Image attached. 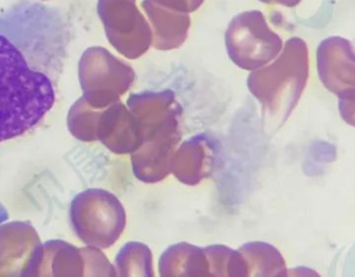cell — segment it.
Segmentation results:
<instances>
[{"mask_svg": "<svg viewBox=\"0 0 355 277\" xmlns=\"http://www.w3.org/2000/svg\"><path fill=\"white\" fill-rule=\"evenodd\" d=\"M71 41V23L55 6L22 0L0 12V143L51 112Z\"/></svg>", "mask_w": 355, "mask_h": 277, "instance_id": "1", "label": "cell"}, {"mask_svg": "<svg viewBox=\"0 0 355 277\" xmlns=\"http://www.w3.org/2000/svg\"><path fill=\"white\" fill-rule=\"evenodd\" d=\"M309 75V48L304 40L297 37L284 43L271 64L251 72L247 85L261 103L267 128H279L288 120L306 87Z\"/></svg>", "mask_w": 355, "mask_h": 277, "instance_id": "2", "label": "cell"}, {"mask_svg": "<svg viewBox=\"0 0 355 277\" xmlns=\"http://www.w3.org/2000/svg\"><path fill=\"white\" fill-rule=\"evenodd\" d=\"M228 56L239 68L253 71L271 62L284 47L282 37L269 26L261 10L240 12L225 33Z\"/></svg>", "mask_w": 355, "mask_h": 277, "instance_id": "3", "label": "cell"}, {"mask_svg": "<svg viewBox=\"0 0 355 277\" xmlns=\"http://www.w3.org/2000/svg\"><path fill=\"white\" fill-rule=\"evenodd\" d=\"M317 66L320 81L328 91L340 98V115L354 125V48L349 40L329 37L318 46Z\"/></svg>", "mask_w": 355, "mask_h": 277, "instance_id": "4", "label": "cell"}, {"mask_svg": "<svg viewBox=\"0 0 355 277\" xmlns=\"http://www.w3.org/2000/svg\"><path fill=\"white\" fill-rule=\"evenodd\" d=\"M97 12L109 39L117 47L124 46V54L142 56L153 44V31L136 0H98Z\"/></svg>", "mask_w": 355, "mask_h": 277, "instance_id": "5", "label": "cell"}, {"mask_svg": "<svg viewBox=\"0 0 355 277\" xmlns=\"http://www.w3.org/2000/svg\"><path fill=\"white\" fill-rule=\"evenodd\" d=\"M142 8L150 22L153 47L168 51L178 49L186 42L191 27L190 14L153 0H143Z\"/></svg>", "mask_w": 355, "mask_h": 277, "instance_id": "6", "label": "cell"}, {"mask_svg": "<svg viewBox=\"0 0 355 277\" xmlns=\"http://www.w3.org/2000/svg\"><path fill=\"white\" fill-rule=\"evenodd\" d=\"M215 149L207 137H193L174 152L171 173L184 185H198L213 171Z\"/></svg>", "mask_w": 355, "mask_h": 277, "instance_id": "7", "label": "cell"}, {"mask_svg": "<svg viewBox=\"0 0 355 277\" xmlns=\"http://www.w3.org/2000/svg\"><path fill=\"white\" fill-rule=\"evenodd\" d=\"M159 270L161 276H211L205 249L184 242L165 250Z\"/></svg>", "mask_w": 355, "mask_h": 277, "instance_id": "8", "label": "cell"}, {"mask_svg": "<svg viewBox=\"0 0 355 277\" xmlns=\"http://www.w3.org/2000/svg\"><path fill=\"white\" fill-rule=\"evenodd\" d=\"M248 276H286V260L274 246L265 242H249L241 246Z\"/></svg>", "mask_w": 355, "mask_h": 277, "instance_id": "9", "label": "cell"}, {"mask_svg": "<svg viewBox=\"0 0 355 277\" xmlns=\"http://www.w3.org/2000/svg\"><path fill=\"white\" fill-rule=\"evenodd\" d=\"M211 276H248L246 260L239 250L225 245L205 248Z\"/></svg>", "mask_w": 355, "mask_h": 277, "instance_id": "10", "label": "cell"}, {"mask_svg": "<svg viewBox=\"0 0 355 277\" xmlns=\"http://www.w3.org/2000/svg\"><path fill=\"white\" fill-rule=\"evenodd\" d=\"M266 4H274V6H282L286 8H295L300 3L301 0H259Z\"/></svg>", "mask_w": 355, "mask_h": 277, "instance_id": "11", "label": "cell"}, {"mask_svg": "<svg viewBox=\"0 0 355 277\" xmlns=\"http://www.w3.org/2000/svg\"><path fill=\"white\" fill-rule=\"evenodd\" d=\"M9 212H8L6 206L0 202V225H3V223L7 222L9 220Z\"/></svg>", "mask_w": 355, "mask_h": 277, "instance_id": "12", "label": "cell"}, {"mask_svg": "<svg viewBox=\"0 0 355 277\" xmlns=\"http://www.w3.org/2000/svg\"><path fill=\"white\" fill-rule=\"evenodd\" d=\"M192 1V3L194 4L195 8H196V10H198L199 8H200L201 6H202L203 2H205V0H191Z\"/></svg>", "mask_w": 355, "mask_h": 277, "instance_id": "13", "label": "cell"}]
</instances>
